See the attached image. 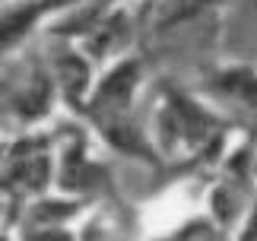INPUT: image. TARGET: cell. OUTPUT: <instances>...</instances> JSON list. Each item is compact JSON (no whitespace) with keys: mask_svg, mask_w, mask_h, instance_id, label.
I'll return each instance as SVG.
<instances>
[{"mask_svg":"<svg viewBox=\"0 0 257 241\" xmlns=\"http://www.w3.org/2000/svg\"><path fill=\"white\" fill-rule=\"evenodd\" d=\"M200 89L216 105L229 108L232 114L257 120V70L251 64H225L203 76Z\"/></svg>","mask_w":257,"mask_h":241,"instance_id":"obj_6","label":"cell"},{"mask_svg":"<svg viewBox=\"0 0 257 241\" xmlns=\"http://www.w3.org/2000/svg\"><path fill=\"white\" fill-rule=\"evenodd\" d=\"M241 4H244V7H248V10H251V13L257 16V0H241Z\"/></svg>","mask_w":257,"mask_h":241,"instance_id":"obj_7","label":"cell"},{"mask_svg":"<svg viewBox=\"0 0 257 241\" xmlns=\"http://www.w3.org/2000/svg\"><path fill=\"white\" fill-rule=\"evenodd\" d=\"M225 137H229L225 120L206 102L184 92L175 83L162 86V95L156 102V137H153L159 156L191 165H206V162L213 165L225 153Z\"/></svg>","mask_w":257,"mask_h":241,"instance_id":"obj_1","label":"cell"},{"mask_svg":"<svg viewBox=\"0 0 257 241\" xmlns=\"http://www.w3.org/2000/svg\"><path fill=\"white\" fill-rule=\"evenodd\" d=\"M45 64L54 76L61 102H67L70 108H76V111H83V105L89 102L92 86H95V73H92L95 60L89 57V51L80 42H73V38H57V42L48 48Z\"/></svg>","mask_w":257,"mask_h":241,"instance_id":"obj_4","label":"cell"},{"mask_svg":"<svg viewBox=\"0 0 257 241\" xmlns=\"http://www.w3.org/2000/svg\"><path fill=\"white\" fill-rule=\"evenodd\" d=\"M54 140L51 134H26L10 143L4 156V194H10V200L42 197L57 184Z\"/></svg>","mask_w":257,"mask_h":241,"instance_id":"obj_2","label":"cell"},{"mask_svg":"<svg viewBox=\"0 0 257 241\" xmlns=\"http://www.w3.org/2000/svg\"><path fill=\"white\" fill-rule=\"evenodd\" d=\"M54 98H61L54 86V76L48 64H35V70H29L26 76H13L10 83L4 79V108H10V114H16L19 120H42L51 114Z\"/></svg>","mask_w":257,"mask_h":241,"instance_id":"obj_5","label":"cell"},{"mask_svg":"<svg viewBox=\"0 0 257 241\" xmlns=\"http://www.w3.org/2000/svg\"><path fill=\"white\" fill-rule=\"evenodd\" d=\"M143 57L140 54H121L117 60H111L108 73L102 79H95L92 95L83 105V117L89 120H102V117H121L134 111V98L137 89L143 83Z\"/></svg>","mask_w":257,"mask_h":241,"instance_id":"obj_3","label":"cell"}]
</instances>
